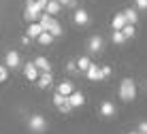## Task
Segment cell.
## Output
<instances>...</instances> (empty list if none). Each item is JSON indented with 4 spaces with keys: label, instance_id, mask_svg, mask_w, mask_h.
I'll return each instance as SVG.
<instances>
[{
    "label": "cell",
    "instance_id": "277c9868",
    "mask_svg": "<svg viewBox=\"0 0 147 134\" xmlns=\"http://www.w3.org/2000/svg\"><path fill=\"white\" fill-rule=\"evenodd\" d=\"M85 75H88V79H90V81H102V79H105V75H102V66H96V64L90 66Z\"/></svg>",
    "mask_w": 147,
    "mask_h": 134
},
{
    "label": "cell",
    "instance_id": "30bf717a",
    "mask_svg": "<svg viewBox=\"0 0 147 134\" xmlns=\"http://www.w3.org/2000/svg\"><path fill=\"white\" fill-rule=\"evenodd\" d=\"M75 24H79V26H85L90 22V15H88V11H83V9H77V11H75Z\"/></svg>",
    "mask_w": 147,
    "mask_h": 134
},
{
    "label": "cell",
    "instance_id": "f546056e",
    "mask_svg": "<svg viewBox=\"0 0 147 134\" xmlns=\"http://www.w3.org/2000/svg\"><path fill=\"white\" fill-rule=\"evenodd\" d=\"M128 134H139V132H128Z\"/></svg>",
    "mask_w": 147,
    "mask_h": 134
},
{
    "label": "cell",
    "instance_id": "3957f363",
    "mask_svg": "<svg viewBox=\"0 0 147 134\" xmlns=\"http://www.w3.org/2000/svg\"><path fill=\"white\" fill-rule=\"evenodd\" d=\"M28 126H30V130H32V132H45L47 121H45V117H40V115H32Z\"/></svg>",
    "mask_w": 147,
    "mask_h": 134
},
{
    "label": "cell",
    "instance_id": "8fae6325",
    "mask_svg": "<svg viewBox=\"0 0 147 134\" xmlns=\"http://www.w3.org/2000/svg\"><path fill=\"white\" fill-rule=\"evenodd\" d=\"M126 24H128V19H126L124 13H119V15L113 17V30H117V32H121V30L126 28Z\"/></svg>",
    "mask_w": 147,
    "mask_h": 134
},
{
    "label": "cell",
    "instance_id": "8992f818",
    "mask_svg": "<svg viewBox=\"0 0 147 134\" xmlns=\"http://www.w3.org/2000/svg\"><path fill=\"white\" fill-rule=\"evenodd\" d=\"M34 66H36L40 73H51V64H49V60L43 58V55H38V58L34 60Z\"/></svg>",
    "mask_w": 147,
    "mask_h": 134
},
{
    "label": "cell",
    "instance_id": "d6986e66",
    "mask_svg": "<svg viewBox=\"0 0 147 134\" xmlns=\"http://www.w3.org/2000/svg\"><path fill=\"white\" fill-rule=\"evenodd\" d=\"M47 32L51 34V36H62V26H60V24H58V22H55V19H53V22H51V26H49V30H47Z\"/></svg>",
    "mask_w": 147,
    "mask_h": 134
},
{
    "label": "cell",
    "instance_id": "603a6c76",
    "mask_svg": "<svg viewBox=\"0 0 147 134\" xmlns=\"http://www.w3.org/2000/svg\"><path fill=\"white\" fill-rule=\"evenodd\" d=\"M121 32H124V36H126V38H132L136 30H134V26H132V24H126V28L121 30Z\"/></svg>",
    "mask_w": 147,
    "mask_h": 134
},
{
    "label": "cell",
    "instance_id": "ba28073f",
    "mask_svg": "<svg viewBox=\"0 0 147 134\" xmlns=\"http://www.w3.org/2000/svg\"><path fill=\"white\" fill-rule=\"evenodd\" d=\"M43 32H45V30H43V26H40L38 22H34V24L28 26V36H30V38H38Z\"/></svg>",
    "mask_w": 147,
    "mask_h": 134
},
{
    "label": "cell",
    "instance_id": "7402d4cb",
    "mask_svg": "<svg viewBox=\"0 0 147 134\" xmlns=\"http://www.w3.org/2000/svg\"><path fill=\"white\" fill-rule=\"evenodd\" d=\"M66 100H68L66 96H62V94H58V92H55V96H53V104L58 106V109H60L62 104H66Z\"/></svg>",
    "mask_w": 147,
    "mask_h": 134
},
{
    "label": "cell",
    "instance_id": "52a82bcc",
    "mask_svg": "<svg viewBox=\"0 0 147 134\" xmlns=\"http://www.w3.org/2000/svg\"><path fill=\"white\" fill-rule=\"evenodd\" d=\"M24 75H26V79H30V81H38V68L34 66V62H32V64H26Z\"/></svg>",
    "mask_w": 147,
    "mask_h": 134
},
{
    "label": "cell",
    "instance_id": "d4e9b609",
    "mask_svg": "<svg viewBox=\"0 0 147 134\" xmlns=\"http://www.w3.org/2000/svg\"><path fill=\"white\" fill-rule=\"evenodd\" d=\"M7 77H9V66H0V83L7 81Z\"/></svg>",
    "mask_w": 147,
    "mask_h": 134
},
{
    "label": "cell",
    "instance_id": "83f0119b",
    "mask_svg": "<svg viewBox=\"0 0 147 134\" xmlns=\"http://www.w3.org/2000/svg\"><path fill=\"white\" fill-rule=\"evenodd\" d=\"M102 75H105V79L111 75V68H109V66H102Z\"/></svg>",
    "mask_w": 147,
    "mask_h": 134
},
{
    "label": "cell",
    "instance_id": "9c48e42d",
    "mask_svg": "<svg viewBox=\"0 0 147 134\" xmlns=\"http://www.w3.org/2000/svg\"><path fill=\"white\" fill-rule=\"evenodd\" d=\"M68 102L73 104V109H77V106H83V102H85V98L81 92H73V94L68 96Z\"/></svg>",
    "mask_w": 147,
    "mask_h": 134
},
{
    "label": "cell",
    "instance_id": "484cf974",
    "mask_svg": "<svg viewBox=\"0 0 147 134\" xmlns=\"http://www.w3.org/2000/svg\"><path fill=\"white\" fill-rule=\"evenodd\" d=\"M139 134H147V121H141L139 123Z\"/></svg>",
    "mask_w": 147,
    "mask_h": 134
},
{
    "label": "cell",
    "instance_id": "f1b7e54d",
    "mask_svg": "<svg viewBox=\"0 0 147 134\" xmlns=\"http://www.w3.org/2000/svg\"><path fill=\"white\" fill-rule=\"evenodd\" d=\"M58 2H60V4H68V7H70V2H73V0H58Z\"/></svg>",
    "mask_w": 147,
    "mask_h": 134
},
{
    "label": "cell",
    "instance_id": "7c38bea8",
    "mask_svg": "<svg viewBox=\"0 0 147 134\" xmlns=\"http://www.w3.org/2000/svg\"><path fill=\"white\" fill-rule=\"evenodd\" d=\"M60 9H62V4H60L58 0H49L47 7H45V13L53 17V15H58V13H60Z\"/></svg>",
    "mask_w": 147,
    "mask_h": 134
},
{
    "label": "cell",
    "instance_id": "ac0fdd59",
    "mask_svg": "<svg viewBox=\"0 0 147 134\" xmlns=\"http://www.w3.org/2000/svg\"><path fill=\"white\" fill-rule=\"evenodd\" d=\"M124 15H126V19H128V24H136L139 22V15H136V9H126L124 11Z\"/></svg>",
    "mask_w": 147,
    "mask_h": 134
},
{
    "label": "cell",
    "instance_id": "6da1fadb",
    "mask_svg": "<svg viewBox=\"0 0 147 134\" xmlns=\"http://www.w3.org/2000/svg\"><path fill=\"white\" fill-rule=\"evenodd\" d=\"M49 0H36V2H28L26 4V19L28 22H36V19L40 17V15L45 13V7H47Z\"/></svg>",
    "mask_w": 147,
    "mask_h": 134
},
{
    "label": "cell",
    "instance_id": "44dd1931",
    "mask_svg": "<svg viewBox=\"0 0 147 134\" xmlns=\"http://www.w3.org/2000/svg\"><path fill=\"white\" fill-rule=\"evenodd\" d=\"M36 40H38L40 45H51V40H53V36H51V34H49V32H43V34H40V36H38Z\"/></svg>",
    "mask_w": 147,
    "mask_h": 134
},
{
    "label": "cell",
    "instance_id": "ffe728a7",
    "mask_svg": "<svg viewBox=\"0 0 147 134\" xmlns=\"http://www.w3.org/2000/svg\"><path fill=\"white\" fill-rule=\"evenodd\" d=\"M77 66H79V70H83V73H88V68L92 66V62H90V58H79V62H77Z\"/></svg>",
    "mask_w": 147,
    "mask_h": 134
},
{
    "label": "cell",
    "instance_id": "5b68a950",
    "mask_svg": "<svg viewBox=\"0 0 147 134\" xmlns=\"http://www.w3.org/2000/svg\"><path fill=\"white\" fill-rule=\"evenodd\" d=\"M88 51H90V53H98V51H102V38H100V36H92L88 40Z\"/></svg>",
    "mask_w": 147,
    "mask_h": 134
},
{
    "label": "cell",
    "instance_id": "cb8c5ba5",
    "mask_svg": "<svg viewBox=\"0 0 147 134\" xmlns=\"http://www.w3.org/2000/svg\"><path fill=\"white\" fill-rule=\"evenodd\" d=\"M126 40V36H124V32H117V30H113V43H117V45H121Z\"/></svg>",
    "mask_w": 147,
    "mask_h": 134
},
{
    "label": "cell",
    "instance_id": "4dcf8cb0",
    "mask_svg": "<svg viewBox=\"0 0 147 134\" xmlns=\"http://www.w3.org/2000/svg\"><path fill=\"white\" fill-rule=\"evenodd\" d=\"M28 2H36V0H28Z\"/></svg>",
    "mask_w": 147,
    "mask_h": 134
},
{
    "label": "cell",
    "instance_id": "7a4b0ae2",
    "mask_svg": "<svg viewBox=\"0 0 147 134\" xmlns=\"http://www.w3.org/2000/svg\"><path fill=\"white\" fill-rule=\"evenodd\" d=\"M119 98L124 102H130V100L136 98V85H134L132 79H124L119 83Z\"/></svg>",
    "mask_w": 147,
    "mask_h": 134
},
{
    "label": "cell",
    "instance_id": "2e32d148",
    "mask_svg": "<svg viewBox=\"0 0 147 134\" xmlns=\"http://www.w3.org/2000/svg\"><path fill=\"white\" fill-rule=\"evenodd\" d=\"M100 113H102L105 117H113V115H115L113 102H102V106H100Z\"/></svg>",
    "mask_w": 147,
    "mask_h": 134
},
{
    "label": "cell",
    "instance_id": "e0dca14e",
    "mask_svg": "<svg viewBox=\"0 0 147 134\" xmlns=\"http://www.w3.org/2000/svg\"><path fill=\"white\" fill-rule=\"evenodd\" d=\"M51 22H53V17H51V15H47V13H43V15L38 17V24L43 26V30H45V32L49 30V26H51Z\"/></svg>",
    "mask_w": 147,
    "mask_h": 134
},
{
    "label": "cell",
    "instance_id": "4316f807",
    "mask_svg": "<svg viewBox=\"0 0 147 134\" xmlns=\"http://www.w3.org/2000/svg\"><path fill=\"white\" fill-rule=\"evenodd\" d=\"M134 2H136L139 9H147V0H134Z\"/></svg>",
    "mask_w": 147,
    "mask_h": 134
},
{
    "label": "cell",
    "instance_id": "9a60e30c",
    "mask_svg": "<svg viewBox=\"0 0 147 134\" xmlns=\"http://www.w3.org/2000/svg\"><path fill=\"white\" fill-rule=\"evenodd\" d=\"M51 81H53L51 73H43V75L38 77V87H40V90H47V87L51 85Z\"/></svg>",
    "mask_w": 147,
    "mask_h": 134
},
{
    "label": "cell",
    "instance_id": "5bb4252c",
    "mask_svg": "<svg viewBox=\"0 0 147 134\" xmlns=\"http://www.w3.org/2000/svg\"><path fill=\"white\" fill-rule=\"evenodd\" d=\"M73 92L75 90H73V83H70V81H62V83L58 85V94H62V96H66V98L73 94Z\"/></svg>",
    "mask_w": 147,
    "mask_h": 134
},
{
    "label": "cell",
    "instance_id": "4fadbf2b",
    "mask_svg": "<svg viewBox=\"0 0 147 134\" xmlns=\"http://www.w3.org/2000/svg\"><path fill=\"white\" fill-rule=\"evenodd\" d=\"M4 66H11V68H17L19 66V53L17 51H9L7 53V64Z\"/></svg>",
    "mask_w": 147,
    "mask_h": 134
}]
</instances>
